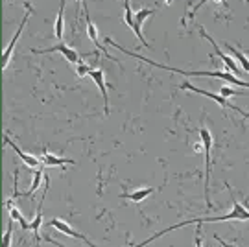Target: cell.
<instances>
[{
  "mask_svg": "<svg viewBox=\"0 0 249 247\" xmlns=\"http://www.w3.org/2000/svg\"><path fill=\"white\" fill-rule=\"evenodd\" d=\"M199 35L203 37V39H207L209 43L213 44L214 53H216V55H218V57H220V59H222V61L225 63V69H227V71L231 72V74H234V76H240V69H238V65H236V61H234L232 57H229L227 53H223L222 50H220V46L216 44V41H214L213 37H211L209 34H207V32H205V28H203V26H199Z\"/></svg>",
  "mask_w": 249,
  "mask_h": 247,
  "instance_id": "6",
  "label": "cell"
},
{
  "mask_svg": "<svg viewBox=\"0 0 249 247\" xmlns=\"http://www.w3.org/2000/svg\"><path fill=\"white\" fill-rule=\"evenodd\" d=\"M9 218H11V220L13 221H18V225H20V229H30V225H32V223H28L26 221V218H24V216H22V214H20V211H18L17 207H11V209H9Z\"/></svg>",
  "mask_w": 249,
  "mask_h": 247,
  "instance_id": "17",
  "label": "cell"
},
{
  "mask_svg": "<svg viewBox=\"0 0 249 247\" xmlns=\"http://www.w3.org/2000/svg\"><path fill=\"white\" fill-rule=\"evenodd\" d=\"M13 223H15V221L9 218L8 229H6V234H4V238H2V247H11V236H13Z\"/></svg>",
  "mask_w": 249,
  "mask_h": 247,
  "instance_id": "19",
  "label": "cell"
},
{
  "mask_svg": "<svg viewBox=\"0 0 249 247\" xmlns=\"http://www.w3.org/2000/svg\"><path fill=\"white\" fill-rule=\"evenodd\" d=\"M207 2H209V0H199V2H197V6H194V8H192V11L188 13V17H190V18L196 17V13L199 11V9H201V6H205V4H207ZM211 2H218V4H223V6H227V0H211Z\"/></svg>",
  "mask_w": 249,
  "mask_h": 247,
  "instance_id": "20",
  "label": "cell"
},
{
  "mask_svg": "<svg viewBox=\"0 0 249 247\" xmlns=\"http://www.w3.org/2000/svg\"><path fill=\"white\" fill-rule=\"evenodd\" d=\"M52 52H59L63 53V57L67 59V61L71 63V65H78V63L81 61L80 53H78V50H74V48H71L67 43H59L55 44V46H50V48H46V50H34V53H52Z\"/></svg>",
  "mask_w": 249,
  "mask_h": 247,
  "instance_id": "7",
  "label": "cell"
},
{
  "mask_svg": "<svg viewBox=\"0 0 249 247\" xmlns=\"http://www.w3.org/2000/svg\"><path fill=\"white\" fill-rule=\"evenodd\" d=\"M124 22L135 32V15H133V11H131L129 0H124Z\"/></svg>",
  "mask_w": 249,
  "mask_h": 247,
  "instance_id": "18",
  "label": "cell"
},
{
  "mask_svg": "<svg viewBox=\"0 0 249 247\" xmlns=\"http://www.w3.org/2000/svg\"><path fill=\"white\" fill-rule=\"evenodd\" d=\"M179 88H181V90H192L194 94H201V96H205V98H211V100H214L218 106H222L223 109H232V111H238V113H240V109H238V107H234L232 104H229V100H227V98H223L222 94H213V92H209V90L197 88L196 85H192V83H188V81H183V83L179 85Z\"/></svg>",
  "mask_w": 249,
  "mask_h": 247,
  "instance_id": "4",
  "label": "cell"
},
{
  "mask_svg": "<svg viewBox=\"0 0 249 247\" xmlns=\"http://www.w3.org/2000/svg\"><path fill=\"white\" fill-rule=\"evenodd\" d=\"M41 160H43V164L45 166H65V164H76L72 159H65V157H57V155H53L50 151H43V155H41Z\"/></svg>",
  "mask_w": 249,
  "mask_h": 247,
  "instance_id": "13",
  "label": "cell"
},
{
  "mask_svg": "<svg viewBox=\"0 0 249 247\" xmlns=\"http://www.w3.org/2000/svg\"><path fill=\"white\" fill-rule=\"evenodd\" d=\"M4 142H6V144H8L9 148H11V150L15 151V153H17V155L20 157V159H22V162H24L26 166H30V168H41V162H43V160H39L37 157H34V155H30V153H26V151H22V150H20V148L17 146V144H15V142H13L11 139H9V137H4Z\"/></svg>",
  "mask_w": 249,
  "mask_h": 247,
  "instance_id": "12",
  "label": "cell"
},
{
  "mask_svg": "<svg viewBox=\"0 0 249 247\" xmlns=\"http://www.w3.org/2000/svg\"><path fill=\"white\" fill-rule=\"evenodd\" d=\"M76 74H78L80 78H85V76H89L90 74V67L87 65V63L80 61L78 63V67H76Z\"/></svg>",
  "mask_w": 249,
  "mask_h": 247,
  "instance_id": "21",
  "label": "cell"
},
{
  "mask_svg": "<svg viewBox=\"0 0 249 247\" xmlns=\"http://www.w3.org/2000/svg\"><path fill=\"white\" fill-rule=\"evenodd\" d=\"M46 240H48V242H50V244H53V246H57V247H65V246H61V244H59V242H55V240H53V238H48V236H46Z\"/></svg>",
  "mask_w": 249,
  "mask_h": 247,
  "instance_id": "24",
  "label": "cell"
},
{
  "mask_svg": "<svg viewBox=\"0 0 249 247\" xmlns=\"http://www.w3.org/2000/svg\"><path fill=\"white\" fill-rule=\"evenodd\" d=\"M41 183H45V174H43V166L41 168H37L36 170V177H34V183H32V186L28 188L24 194H20L18 197H30V195L36 192L37 188L41 186Z\"/></svg>",
  "mask_w": 249,
  "mask_h": 247,
  "instance_id": "15",
  "label": "cell"
},
{
  "mask_svg": "<svg viewBox=\"0 0 249 247\" xmlns=\"http://www.w3.org/2000/svg\"><path fill=\"white\" fill-rule=\"evenodd\" d=\"M244 116H246V118H249V111H248V113H246V115H244Z\"/></svg>",
  "mask_w": 249,
  "mask_h": 247,
  "instance_id": "26",
  "label": "cell"
},
{
  "mask_svg": "<svg viewBox=\"0 0 249 247\" xmlns=\"http://www.w3.org/2000/svg\"><path fill=\"white\" fill-rule=\"evenodd\" d=\"M50 227H53V229H57L59 232H63V234H67V236H72V238H78V240H81V242H85L89 247H96L92 242H89V238L87 236H83L81 232H78V230H74L67 223V221H63V220H59V218H53L52 221H50Z\"/></svg>",
  "mask_w": 249,
  "mask_h": 247,
  "instance_id": "10",
  "label": "cell"
},
{
  "mask_svg": "<svg viewBox=\"0 0 249 247\" xmlns=\"http://www.w3.org/2000/svg\"><path fill=\"white\" fill-rule=\"evenodd\" d=\"M153 194V188H150V186H144V188H141V190H135V192H131V194H122V197H125V199H129V201H135V203H141L142 199H146L148 195Z\"/></svg>",
  "mask_w": 249,
  "mask_h": 247,
  "instance_id": "14",
  "label": "cell"
},
{
  "mask_svg": "<svg viewBox=\"0 0 249 247\" xmlns=\"http://www.w3.org/2000/svg\"><path fill=\"white\" fill-rule=\"evenodd\" d=\"M153 13H155V9H150V8H142L135 13V34H137L139 41H141L142 46H146V48H150V43H148L142 35V24L146 22V18L151 17Z\"/></svg>",
  "mask_w": 249,
  "mask_h": 247,
  "instance_id": "11",
  "label": "cell"
},
{
  "mask_svg": "<svg viewBox=\"0 0 249 247\" xmlns=\"http://www.w3.org/2000/svg\"><path fill=\"white\" fill-rule=\"evenodd\" d=\"M83 13H85V20H87V35H89V39L94 43V46H96V50H102V53L106 55L107 59H111V61H115V63H118V59L116 57H113L111 53L107 52V48L104 46V44L100 43L98 41V30H96V26L92 24V20H90V17H89V9H87V6H83Z\"/></svg>",
  "mask_w": 249,
  "mask_h": 247,
  "instance_id": "8",
  "label": "cell"
},
{
  "mask_svg": "<svg viewBox=\"0 0 249 247\" xmlns=\"http://www.w3.org/2000/svg\"><path fill=\"white\" fill-rule=\"evenodd\" d=\"M89 78L96 85H98L100 92H102V98H104V115H109V94H107V85H106V76H104V71L102 69H90Z\"/></svg>",
  "mask_w": 249,
  "mask_h": 247,
  "instance_id": "9",
  "label": "cell"
},
{
  "mask_svg": "<svg viewBox=\"0 0 249 247\" xmlns=\"http://www.w3.org/2000/svg\"><path fill=\"white\" fill-rule=\"evenodd\" d=\"M24 8H26V15L22 17V20H20V26H18V30L15 32V35H13V39L9 41V44L6 46V50H4V55H2V71H6L9 67V61H11V53H13V46H15V43L18 41V37H20V34H22V30H24V26H26L28 18H30V15H32V6L30 4H24Z\"/></svg>",
  "mask_w": 249,
  "mask_h": 247,
  "instance_id": "5",
  "label": "cell"
},
{
  "mask_svg": "<svg viewBox=\"0 0 249 247\" xmlns=\"http://www.w3.org/2000/svg\"><path fill=\"white\" fill-rule=\"evenodd\" d=\"M199 137H201L205 150V201H207V207H211L209 183H211V148H213V137H211V131L207 127H199Z\"/></svg>",
  "mask_w": 249,
  "mask_h": 247,
  "instance_id": "3",
  "label": "cell"
},
{
  "mask_svg": "<svg viewBox=\"0 0 249 247\" xmlns=\"http://www.w3.org/2000/svg\"><path fill=\"white\" fill-rule=\"evenodd\" d=\"M106 44H113L115 48H118V50H122L124 53H127V55H131V57H137V59H141V61L148 63V65H153V67H159V69H164V71H170V72H178V74H183V76H201V78H220V80H225L229 81V83H234V85H238V87H244V88H249V81H244V80H238L234 74H231V72H222V71H213V72H205V71H196V72H188V71H181V69H174V67H168V65H160V63H155L151 61V59H148V57H144V55H141V53H135L131 52V50H125V48H122L118 43H115L111 37H106Z\"/></svg>",
  "mask_w": 249,
  "mask_h": 247,
  "instance_id": "1",
  "label": "cell"
},
{
  "mask_svg": "<svg viewBox=\"0 0 249 247\" xmlns=\"http://www.w3.org/2000/svg\"><path fill=\"white\" fill-rule=\"evenodd\" d=\"M214 238L218 240V242H220V246H223V247H236V246H231V244H227V242H223L220 236H214Z\"/></svg>",
  "mask_w": 249,
  "mask_h": 247,
  "instance_id": "23",
  "label": "cell"
},
{
  "mask_svg": "<svg viewBox=\"0 0 249 247\" xmlns=\"http://www.w3.org/2000/svg\"><path fill=\"white\" fill-rule=\"evenodd\" d=\"M225 48H227V50H231L232 59H234L236 63H240L242 69H244V71L249 72V59H248V57H246V55H244V53H242L240 50H236L234 46H231V44H225Z\"/></svg>",
  "mask_w": 249,
  "mask_h": 247,
  "instance_id": "16",
  "label": "cell"
},
{
  "mask_svg": "<svg viewBox=\"0 0 249 247\" xmlns=\"http://www.w3.org/2000/svg\"><path fill=\"white\" fill-rule=\"evenodd\" d=\"M220 94H222L223 98H231V96H238V92L234 90V88H231L229 85H223L222 88H220Z\"/></svg>",
  "mask_w": 249,
  "mask_h": 247,
  "instance_id": "22",
  "label": "cell"
},
{
  "mask_svg": "<svg viewBox=\"0 0 249 247\" xmlns=\"http://www.w3.org/2000/svg\"><path fill=\"white\" fill-rule=\"evenodd\" d=\"M248 220H249V211L246 209V207H244V205L238 203L236 199H232V211L229 212V214H223V216H201V218H196V220L181 221V223H178V225L166 227L164 230H160V232H157V234L150 236V238L146 240V242H141V244H137V246H133V247L148 246V244L155 242V240L160 238V236H164L166 232H172V230L181 229V227H187V225H190V223H207V221H213V223H216V221H248Z\"/></svg>",
  "mask_w": 249,
  "mask_h": 247,
  "instance_id": "2",
  "label": "cell"
},
{
  "mask_svg": "<svg viewBox=\"0 0 249 247\" xmlns=\"http://www.w3.org/2000/svg\"><path fill=\"white\" fill-rule=\"evenodd\" d=\"M76 4H81V6H85V0H76Z\"/></svg>",
  "mask_w": 249,
  "mask_h": 247,
  "instance_id": "25",
  "label": "cell"
}]
</instances>
